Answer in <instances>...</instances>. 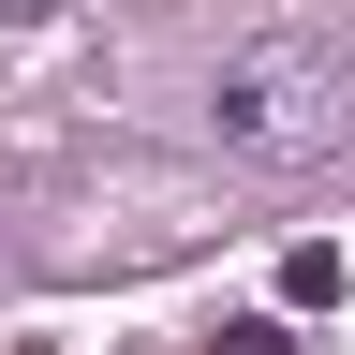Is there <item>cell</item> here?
<instances>
[{"mask_svg":"<svg viewBox=\"0 0 355 355\" xmlns=\"http://www.w3.org/2000/svg\"><path fill=\"white\" fill-rule=\"evenodd\" d=\"M340 119H355V74L326 60V44H237L222 89H207V133L237 163H326Z\"/></svg>","mask_w":355,"mask_h":355,"instance_id":"1","label":"cell"},{"mask_svg":"<svg viewBox=\"0 0 355 355\" xmlns=\"http://www.w3.org/2000/svg\"><path fill=\"white\" fill-rule=\"evenodd\" d=\"M326 296H340V252L296 237V252H282V311H326Z\"/></svg>","mask_w":355,"mask_h":355,"instance_id":"2","label":"cell"},{"mask_svg":"<svg viewBox=\"0 0 355 355\" xmlns=\"http://www.w3.org/2000/svg\"><path fill=\"white\" fill-rule=\"evenodd\" d=\"M207 355H296V340H282V311H237V326H207Z\"/></svg>","mask_w":355,"mask_h":355,"instance_id":"3","label":"cell"},{"mask_svg":"<svg viewBox=\"0 0 355 355\" xmlns=\"http://www.w3.org/2000/svg\"><path fill=\"white\" fill-rule=\"evenodd\" d=\"M0 15H15V30H30V15H60V0H0Z\"/></svg>","mask_w":355,"mask_h":355,"instance_id":"4","label":"cell"}]
</instances>
